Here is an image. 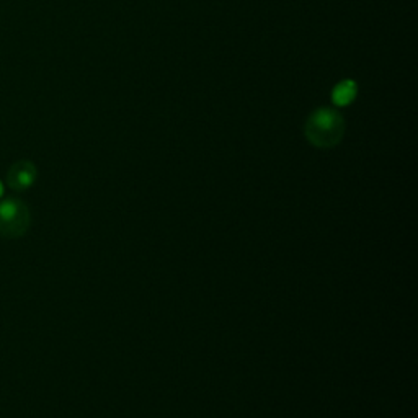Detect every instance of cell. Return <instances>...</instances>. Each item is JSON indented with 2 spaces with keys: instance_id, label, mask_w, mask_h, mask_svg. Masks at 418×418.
<instances>
[{
  "instance_id": "5b68a950",
  "label": "cell",
  "mask_w": 418,
  "mask_h": 418,
  "mask_svg": "<svg viewBox=\"0 0 418 418\" xmlns=\"http://www.w3.org/2000/svg\"><path fill=\"white\" fill-rule=\"evenodd\" d=\"M2 194H3V185L0 182V196H2Z\"/></svg>"
},
{
  "instance_id": "6da1fadb",
  "label": "cell",
  "mask_w": 418,
  "mask_h": 418,
  "mask_svg": "<svg viewBox=\"0 0 418 418\" xmlns=\"http://www.w3.org/2000/svg\"><path fill=\"white\" fill-rule=\"evenodd\" d=\"M306 139L314 147L319 149H332L339 146L345 134V120L336 110L332 108H319L307 118L304 126Z\"/></svg>"
},
{
  "instance_id": "3957f363",
  "label": "cell",
  "mask_w": 418,
  "mask_h": 418,
  "mask_svg": "<svg viewBox=\"0 0 418 418\" xmlns=\"http://www.w3.org/2000/svg\"><path fill=\"white\" fill-rule=\"evenodd\" d=\"M7 178H8V185H10V188L17 189V192H25V189L30 188L36 180L35 165H33L31 162H26V160L18 162L10 169Z\"/></svg>"
},
{
  "instance_id": "277c9868",
  "label": "cell",
  "mask_w": 418,
  "mask_h": 418,
  "mask_svg": "<svg viewBox=\"0 0 418 418\" xmlns=\"http://www.w3.org/2000/svg\"><path fill=\"white\" fill-rule=\"evenodd\" d=\"M356 93H358V85H356L355 80H341V82L336 84L335 88L332 90V102H334L336 107H348L356 98Z\"/></svg>"
},
{
  "instance_id": "7a4b0ae2",
  "label": "cell",
  "mask_w": 418,
  "mask_h": 418,
  "mask_svg": "<svg viewBox=\"0 0 418 418\" xmlns=\"http://www.w3.org/2000/svg\"><path fill=\"white\" fill-rule=\"evenodd\" d=\"M30 209L22 199L6 198L0 201V235L6 239H18L30 229Z\"/></svg>"
}]
</instances>
